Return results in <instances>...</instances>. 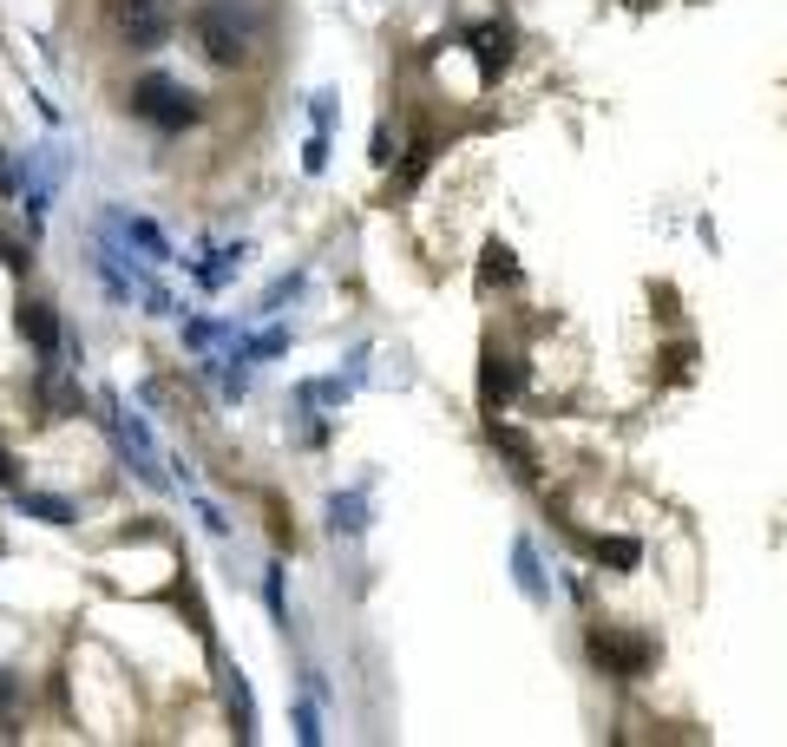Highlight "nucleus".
<instances>
[{"label": "nucleus", "instance_id": "nucleus-2", "mask_svg": "<svg viewBox=\"0 0 787 747\" xmlns=\"http://www.w3.org/2000/svg\"><path fill=\"white\" fill-rule=\"evenodd\" d=\"M131 112H138L144 125H158V131H184V125L197 118V92H184L177 79L151 72V79L131 85Z\"/></svg>", "mask_w": 787, "mask_h": 747}, {"label": "nucleus", "instance_id": "nucleus-3", "mask_svg": "<svg viewBox=\"0 0 787 747\" xmlns=\"http://www.w3.org/2000/svg\"><path fill=\"white\" fill-rule=\"evenodd\" d=\"M112 20H118V33H125L131 46H158V39L171 33V7H164V0H118Z\"/></svg>", "mask_w": 787, "mask_h": 747}, {"label": "nucleus", "instance_id": "nucleus-11", "mask_svg": "<svg viewBox=\"0 0 787 747\" xmlns=\"http://www.w3.org/2000/svg\"><path fill=\"white\" fill-rule=\"evenodd\" d=\"M230 715H236V735H243V742H250V735H256V728H250V722H256V715H250V689H243V682H236V676H230Z\"/></svg>", "mask_w": 787, "mask_h": 747}, {"label": "nucleus", "instance_id": "nucleus-12", "mask_svg": "<svg viewBox=\"0 0 787 747\" xmlns=\"http://www.w3.org/2000/svg\"><path fill=\"white\" fill-rule=\"evenodd\" d=\"M0 190H7V197H13V190H20V164H13V157H7V151H0Z\"/></svg>", "mask_w": 787, "mask_h": 747}, {"label": "nucleus", "instance_id": "nucleus-4", "mask_svg": "<svg viewBox=\"0 0 787 747\" xmlns=\"http://www.w3.org/2000/svg\"><path fill=\"white\" fill-rule=\"evenodd\" d=\"M591 656L604 663V669H617V676H644V663H650V650L644 643H630V637H591Z\"/></svg>", "mask_w": 787, "mask_h": 747}, {"label": "nucleus", "instance_id": "nucleus-7", "mask_svg": "<svg viewBox=\"0 0 787 747\" xmlns=\"http://www.w3.org/2000/svg\"><path fill=\"white\" fill-rule=\"evenodd\" d=\"M39 400H46V420H72L79 413V387H66L53 367L39 374Z\"/></svg>", "mask_w": 787, "mask_h": 747}, {"label": "nucleus", "instance_id": "nucleus-8", "mask_svg": "<svg viewBox=\"0 0 787 747\" xmlns=\"http://www.w3.org/2000/svg\"><path fill=\"white\" fill-rule=\"evenodd\" d=\"M512 394H519V361H512V354H493V361H486V400L499 407V400H512Z\"/></svg>", "mask_w": 787, "mask_h": 747}, {"label": "nucleus", "instance_id": "nucleus-9", "mask_svg": "<svg viewBox=\"0 0 787 747\" xmlns=\"http://www.w3.org/2000/svg\"><path fill=\"white\" fill-rule=\"evenodd\" d=\"M20 512H26V518H39V525H72V505H66V499H53V492H20Z\"/></svg>", "mask_w": 787, "mask_h": 747}, {"label": "nucleus", "instance_id": "nucleus-6", "mask_svg": "<svg viewBox=\"0 0 787 747\" xmlns=\"http://www.w3.org/2000/svg\"><path fill=\"white\" fill-rule=\"evenodd\" d=\"M473 46H479L486 79H499V72H506V59H512V33H506V26H479V33H473Z\"/></svg>", "mask_w": 787, "mask_h": 747}, {"label": "nucleus", "instance_id": "nucleus-1", "mask_svg": "<svg viewBox=\"0 0 787 747\" xmlns=\"http://www.w3.org/2000/svg\"><path fill=\"white\" fill-rule=\"evenodd\" d=\"M190 26H197V46H204L210 66H243L250 59V26L236 20V0H210Z\"/></svg>", "mask_w": 787, "mask_h": 747}, {"label": "nucleus", "instance_id": "nucleus-5", "mask_svg": "<svg viewBox=\"0 0 787 747\" xmlns=\"http://www.w3.org/2000/svg\"><path fill=\"white\" fill-rule=\"evenodd\" d=\"M20 335H26L39 354H59V322H53L46 302H26V308H20Z\"/></svg>", "mask_w": 787, "mask_h": 747}, {"label": "nucleus", "instance_id": "nucleus-10", "mask_svg": "<svg viewBox=\"0 0 787 747\" xmlns=\"http://www.w3.org/2000/svg\"><path fill=\"white\" fill-rule=\"evenodd\" d=\"M598 558H604V564H617V571H637V558H644V551H637V538H598Z\"/></svg>", "mask_w": 787, "mask_h": 747}, {"label": "nucleus", "instance_id": "nucleus-13", "mask_svg": "<svg viewBox=\"0 0 787 747\" xmlns=\"http://www.w3.org/2000/svg\"><path fill=\"white\" fill-rule=\"evenodd\" d=\"M13 696H20V682H13V676H7V669H0V709H7V702H13Z\"/></svg>", "mask_w": 787, "mask_h": 747}]
</instances>
